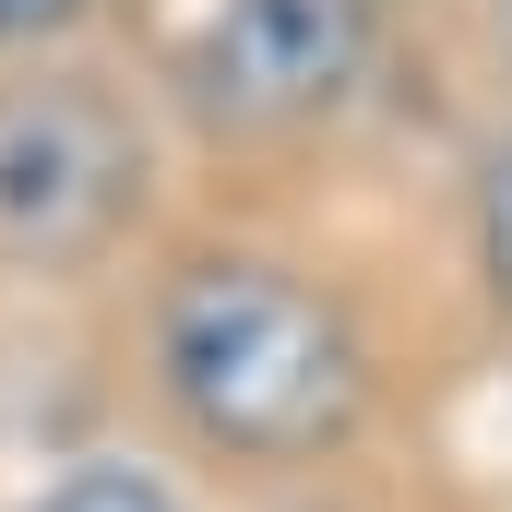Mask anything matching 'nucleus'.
Masks as SVG:
<instances>
[{
    "label": "nucleus",
    "instance_id": "5",
    "mask_svg": "<svg viewBox=\"0 0 512 512\" xmlns=\"http://www.w3.org/2000/svg\"><path fill=\"white\" fill-rule=\"evenodd\" d=\"M477 262H489V298L512 310V143L477 167Z\"/></svg>",
    "mask_w": 512,
    "mask_h": 512
},
{
    "label": "nucleus",
    "instance_id": "2",
    "mask_svg": "<svg viewBox=\"0 0 512 512\" xmlns=\"http://www.w3.org/2000/svg\"><path fill=\"white\" fill-rule=\"evenodd\" d=\"M370 72V0H215L179 48L203 131H298Z\"/></svg>",
    "mask_w": 512,
    "mask_h": 512
},
{
    "label": "nucleus",
    "instance_id": "6",
    "mask_svg": "<svg viewBox=\"0 0 512 512\" xmlns=\"http://www.w3.org/2000/svg\"><path fill=\"white\" fill-rule=\"evenodd\" d=\"M84 0H0V48H24V36H60Z\"/></svg>",
    "mask_w": 512,
    "mask_h": 512
},
{
    "label": "nucleus",
    "instance_id": "1",
    "mask_svg": "<svg viewBox=\"0 0 512 512\" xmlns=\"http://www.w3.org/2000/svg\"><path fill=\"white\" fill-rule=\"evenodd\" d=\"M155 382L215 453L298 465L358 417L370 370H358L346 310L310 274H286V262H191L167 286V310H155Z\"/></svg>",
    "mask_w": 512,
    "mask_h": 512
},
{
    "label": "nucleus",
    "instance_id": "4",
    "mask_svg": "<svg viewBox=\"0 0 512 512\" xmlns=\"http://www.w3.org/2000/svg\"><path fill=\"white\" fill-rule=\"evenodd\" d=\"M24 512H179V501H167V477H143V465H72L60 489H36Z\"/></svg>",
    "mask_w": 512,
    "mask_h": 512
},
{
    "label": "nucleus",
    "instance_id": "3",
    "mask_svg": "<svg viewBox=\"0 0 512 512\" xmlns=\"http://www.w3.org/2000/svg\"><path fill=\"white\" fill-rule=\"evenodd\" d=\"M143 191V131L96 84H12L0 96V239L12 251H84Z\"/></svg>",
    "mask_w": 512,
    "mask_h": 512
},
{
    "label": "nucleus",
    "instance_id": "7",
    "mask_svg": "<svg viewBox=\"0 0 512 512\" xmlns=\"http://www.w3.org/2000/svg\"><path fill=\"white\" fill-rule=\"evenodd\" d=\"M489 12H501V60H512V0H489Z\"/></svg>",
    "mask_w": 512,
    "mask_h": 512
}]
</instances>
